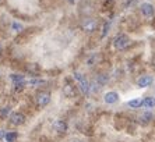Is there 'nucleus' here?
<instances>
[{"label":"nucleus","instance_id":"f257e3e1","mask_svg":"<svg viewBox=\"0 0 155 142\" xmlns=\"http://www.w3.org/2000/svg\"><path fill=\"white\" fill-rule=\"evenodd\" d=\"M129 45H130V38L127 35H124V34H120V35H117L115 38V40H113V46H115L117 50L126 49Z\"/></svg>","mask_w":155,"mask_h":142},{"label":"nucleus","instance_id":"f03ea898","mask_svg":"<svg viewBox=\"0 0 155 142\" xmlns=\"http://www.w3.org/2000/svg\"><path fill=\"white\" fill-rule=\"evenodd\" d=\"M74 79L77 81V84H78V86L81 88V91H83L85 95H88L90 93V84H88V81L85 79V77H84L83 74H80V73H74Z\"/></svg>","mask_w":155,"mask_h":142},{"label":"nucleus","instance_id":"7ed1b4c3","mask_svg":"<svg viewBox=\"0 0 155 142\" xmlns=\"http://www.w3.org/2000/svg\"><path fill=\"white\" fill-rule=\"evenodd\" d=\"M95 28H97V21L92 20V18H87L83 22V29L85 32H94Z\"/></svg>","mask_w":155,"mask_h":142},{"label":"nucleus","instance_id":"20e7f679","mask_svg":"<svg viewBox=\"0 0 155 142\" xmlns=\"http://www.w3.org/2000/svg\"><path fill=\"white\" fill-rule=\"evenodd\" d=\"M141 14L147 18L152 17L154 15V6L150 3H143L141 4Z\"/></svg>","mask_w":155,"mask_h":142},{"label":"nucleus","instance_id":"39448f33","mask_svg":"<svg viewBox=\"0 0 155 142\" xmlns=\"http://www.w3.org/2000/svg\"><path fill=\"white\" fill-rule=\"evenodd\" d=\"M36 100H38V105H39L41 107H43L51 102V95L48 92H41V93H38V96H36Z\"/></svg>","mask_w":155,"mask_h":142},{"label":"nucleus","instance_id":"423d86ee","mask_svg":"<svg viewBox=\"0 0 155 142\" xmlns=\"http://www.w3.org/2000/svg\"><path fill=\"white\" fill-rule=\"evenodd\" d=\"M10 121L14 125H21V124H24V121H25V116L22 113H13L10 116Z\"/></svg>","mask_w":155,"mask_h":142},{"label":"nucleus","instance_id":"0eeeda50","mask_svg":"<svg viewBox=\"0 0 155 142\" xmlns=\"http://www.w3.org/2000/svg\"><path fill=\"white\" fill-rule=\"evenodd\" d=\"M152 81H154V78H152L151 75H143L141 78H138L137 85L140 88H147V86H150L152 84Z\"/></svg>","mask_w":155,"mask_h":142},{"label":"nucleus","instance_id":"6e6552de","mask_svg":"<svg viewBox=\"0 0 155 142\" xmlns=\"http://www.w3.org/2000/svg\"><path fill=\"white\" fill-rule=\"evenodd\" d=\"M104 100L108 105H113V103H116L117 100H119V95L116 92H108V93H105V96H104Z\"/></svg>","mask_w":155,"mask_h":142},{"label":"nucleus","instance_id":"1a4fd4ad","mask_svg":"<svg viewBox=\"0 0 155 142\" xmlns=\"http://www.w3.org/2000/svg\"><path fill=\"white\" fill-rule=\"evenodd\" d=\"M54 128H56V131H59V132H64L66 130H67V125H66L64 121L58 120V121H54Z\"/></svg>","mask_w":155,"mask_h":142},{"label":"nucleus","instance_id":"9d476101","mask_svg":"<svg viewBox=\"0 0 155 142\" xmlns=\"http://www.w3.org/2000/svg\"><path fill=\"white\" fill-rule=\"evenodd\" d=\"M11 79H13V82H14L17 86H22V85H24V77H22V75L13 74V75H11Z\"/></svg>","mask_w":155,"mask_h":142},{"label":"nucleus","instance_id":"9b49d317","mask_svg":"<svg viewBox=\"0 0 155 142\" xmlns=\"http://www.w3.org/2000/svg\"><path fill=\"white\" fill-rule=\"evenodd\" d=\"M143 106L147 107V109H152L155 106V98H145L143 100Z\"/></svg>","mask_w":155,"mask_h":142},{"label":"nucleus","instance_id":"f8f14e48","mask_svg":"<svg viewBox=\"0 0 155 142\" xmlns=\"http://www.w3.org/2000/svg\"><path fill=\"white\" fill-rule=\"evenodd\" d=\"M63 93H64L66 96H69V98H71V96H74V93H76V91H74V86H71V85H67L63 88Z\"/></svg>","mask_w":155,"mask_h":142},{"label":"nucleus","instance_id":"ddd939ff","mask_svg":"<svg viewBox=\"0 0 155 142\" xmlns=\"http://www.w3.org/2000/svg\"><path fill=\"white\" fill-rule=\"evenodd\" d=\"M129 106L133 107V109H137V107L143 106V100L141 99H133V100H129Z\"/></svg>","mask_w":155,"mask_h":142},{"label":"nucleus","instance_id":"4468645a","mask_svg":"<svg viewBox=\"0 0 155 142\" xmlns=\"http://www.w3.org/2000/svg\"><path fill=\"white\" fill-rule=\"evenodd\" d=\"M4 139H6V142H14L15 139H17V134H15V132H7L6 137H4Z\"/></svg>","mask_w":155,"mask_h":142},{"label":"nucleus","instance_id":"2eb2a0df","mask_svg":"<svg viewBox=\"0 0 155 142\" xmlns=\"http://www.w3.org/2000/svg\"><path fill=\"white\" fill-rule=\"evenodd\" d=\"M141 120H143V123H150L152 120V114L150 111H145V113L141 114Z\"/></svg>","mask_w":155,"mask_h":142},{"label":"nucleus","instance_id":"dca6fc26","mask_svg":"<svg viewBox=\"0 0 155 142\" xmlns=\"http://www.w3.org/2000/svg\"><path fill=\"white\" fill-rule=\"evenodd\" d=\"M109 28H110V22H105L104 27H102V32H101V38H105L106 34H108Z\"/></svg>","mask_w":155,"mask_h":142},{"label":"nucleus","instance_id":"f3484780","mask_svg":"<svg viewBox=\"0 0 155 142\" xmlns=\"http://www.w3.org/2000/svg\"><path fill=\"white\" fill-rule=\"evenodd\" d=\"M98 82H99V85H104V84L108 82V77H106L105 74H101L99 77H98Z\"/></svg>","mask_w":155,"mask_h":142},{"label":"nucleus","instance_id":"a211bd4d","mask_svg":"<svg viewBox=\"0 0 155 142\" xmlns=\"http://www.w3.org/2000/svg\"><path fill=\"white\" fill-rule=\"evenodd\" d=\"M29 84L31 85H42V84H45V81H42V79H31Z\"/></svg>","mask_w":155,"mask_h":142},{"label":"nucleus","instance_id":"6ab92c4d","mask_svg":"<svg viewBox=\"0 0 155 142\" xmlns=\"http://www.w3.org/2000/svg\"><path fill=\"white\" fill-rule=\"evenodd\" d=\"M8 113H10V107H4V109H2V111H0V116H2V117H6Z\"/></svg>","mask_w":155,"mask_h":142},{"label":"nucleus","instance_id":"aec40b11","mask_svg":"<svg viewBox=\"0 0 155 142\" xmlns=\"http://www.w3.org/2000/svg\"><path fill=\"white\" fill-rule=\"evenodd\" d=\"M13 28L14 29H22V27L20 24H17V22H14V24H13Z\"/></svg>","mask_w":155,"mask_h":142},{"label":"nucleus","instance_id":"412c9836","mask_svg":"<svg viewBox=\"0 0 155 142\" xmlns=\"http://www.w3.org/2000/svg\"><path fill=\"white\" fill-rule=\"evenodd\" d=\"M3 137H6V135H4V132H3V131H2V130H0V139L3 138Z\"/></svg>","mask_w":155,"mask_h":142},{"label":"nucleus","instance_id":"4be33fe9","mask_svg":"<svg viewBox=\"0 0 155 142\" xmlns=\"http://www.w3.org/2000/svg\"><path fill=\"white\" fill-rule=\"evenodd\" d=\"M74 142H83V141H74Z\"/></svg>","mask_w":155,"mask_h":142},{"label":"nucleus","instance_id":"5701e85b","mask_svg":"<svg viewBox=\"0 0 155 142\" xmlns=\"http://www.w3.org/2000/svg\"><path fill=\"white\" fill-rule=\"evenodd\" d=\"M0 53H2V47H0Z\"/></svg>","mask_w":155,"mask_h":142},{"label":"nucleus","instance_id":"b1692460","mask_svg":"<svg viewBox=\"0 0 155 142\" xmlns=\"http://www.w3.org/2000/svg\"><path fill=\"white\" fill-rule=\"evenodd\" d=\"M2 2H3V0H0V3H2Z\"/></svg>","mask_w":155,"mask_h":142},{"label":"nucleus","instance_id":"393cba45","mask_svg":"<svg viewBox=\"0 0 155 142\" xmlns=\"http://www.w3.org/2000/svg\"><path fill=\"white\" fill-rule=\"evenodd\" d=\"M70 2H71V3H73V0H70Z\"/></svg>","mask_w":155,"mask_h":142}]
</instances>
